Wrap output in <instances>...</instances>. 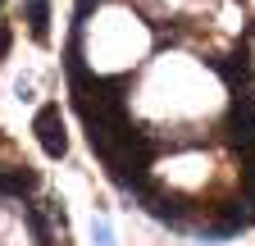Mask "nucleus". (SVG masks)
Returning <instances> with one entry per match:
<instances>
[{
    "label": "nucleus",
    "instance_id": "5",
    "mask_svg": "<svg viewBox=\"0 0 255 246\" xmlns=\"http://www.w3.org/2000/svg\"><path fill=\"white\" fill-rule=\"evenodd\" d=\"M5 50H9V27H0V59H5Z\"/></svg>",
    "mask_w": 255,
    "mask_h": 246
},
{
    "label": "nucleus",
    "instance_id": "3",
    "mask_svg": "<svg viewBox=\"0 0 255 246\" xmlns=\"http://www.w3.org/2000/svg\"><path fill=\"white\" fill-rule=\"evenodd\" d=\"M27 23H32V37L46 41V23H50V9H46V0H27Z\"/></svg>",
    "mask_w": 255,
    "mask_h": 246
},
{
    "label": "nucleus",
    "instance_id": "6",
    "mask_svg": "<svg viewBox=\"0 0 255 246\" xmlns=\"http://www.w3.org/2000/svg\"><path fill=\"white\" fill-rule=\"evenodd\" d=\"M0 5H5V0H0Z\"/></svg>",
    "mask_w": 255,
    "mask_h": 246
},
{
    "label": "nucleus",
    "instance_id": "4",
    "mask_svg": "<svg viewBox=\"0 0 255 246\" xmlns=\"http://www.w3.org/2000/svg\"><path fill=\"white\" fill-rule=\"evenodd\" d=\"M91 242H96V246H114V228H110L105 219H96V224H91Z\"/></svg>",
    "mask_w": 255,
    "mask_h": 246
},
{
    "label": "nucleus",
    "instance_id": "1",
    "mask_svg": "<svg viewBox=\"0 0 255 246\" xmlns=\"http://www.w3.org/2000/svg\"><path fill=\"white\" fill-rule=\"evenodd\" d=\"M32 132H37V141H41V150H46L50 160L69 155V132H64V119H59V105H55V101L37 110V119H32Z\"/></svg>",
    "mask_w": 255,
    "mask_h": 246
},
{
    "label": "nucleus",
    "instance_id": "2",
    "mask_svg": "<svg viewBox=\"0 0 255 246\" xmlns=\"http://www.w3.org/2000/svg\"><path fill=\"white\" fill-rule=\"evenodd\" d=\"M37 192V173L32 169H5L0 173V196H27Z\"/></svg>",
    "mask_w": 255,
    "mask_h": 246
}]
</instances>
